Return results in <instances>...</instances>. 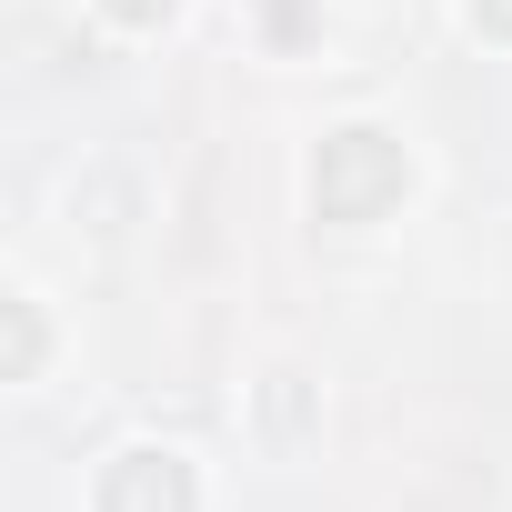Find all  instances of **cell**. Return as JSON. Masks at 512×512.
I'll list each match as a JSON object with an SVG mask.
<instances>
[{
	"label": "cell",
	"instance_id": "cell-1",
	"mask_svg": "<svg viewBox=\"0 0 512 512\" xmlns=\"http://www.w3.org/2000/svg\"><path fill=\"white\" fill-rule=\"evenodd\" d=\"M312 191H322V211H332V221H372V211L402 191V151H392L382 131H342V141L322 151Z\"/></svg>",
	"mask_w": 512,
	"mask_h": 512
},
{
	"label": "cell",
	"instance_id": "cell-2",
	"mask_svg": "<svg viewBox=\"0 0 512 512\" xmlns=\"http://www.w3.org/2000/svg\"><path fill=\"white\" fill-rule=\"evenodd\" d=\"M111 11H121V21H161V11H171V0H111Z\"/></svg>",
	"mask_w": 512,
	"mask_h": 512
},
{
	"label": "cell",
	"instance_id": "cell-3",
	"mask_svg": "<svg viewBox=\"0 0 512 512\" xmlns=\"http://www.w3.org/2000/svg\"><path fill=\"white\" fill-rule=\"evenodd\" d=\"M502 21H512V0H502Z\"/></svg>",
	"mask_w": 512,
	"mask_h": 512
}]
</instances>
